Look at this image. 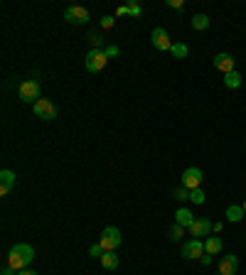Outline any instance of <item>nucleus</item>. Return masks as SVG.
<instances>
[{
  "label": "nucleus",
  "mask_w": 246,
  "mask_h": 275,
  "mask_svg": "<svg viewBox=\"0 0 246 275\" xmlns=\"http://www.w3.org/2000/svg\"><path fill=\"white\" fill-rule=\"evenodd\" d=\"M17 275H37V273H35V270H30V268H25V270H20Z\"/></svg>",
  "instance_id": "72a5a7b5"
},
{
  "label": "nucleus",
  "mask_w": 246,
  "mask_h": 275,
  "mask_svg": "<svg viewBox=\"0 0 246 275\" xmlns=\"http://www.w3.org/2000/svg\"><path fill=\"white\" fill-rule=\"evenodd\" d=\"M126 8H128V15H131V17H138V15L143 13V8H140V5H138L136 0H131V3H128V5H126Z\"/></svg>",
  "instance_id": "393cba45"
},
{
  "label": "nucleus",
  "mask_w": 246,
  "mask_h": 275,
  "mask_svg": "<svg viewBox=\"0 0 246 275\" xmlns=\"http://www.w3.org/2000/svg\"><path fill=\"white\" fill-rule=\"evenodd\" d=\"M200 261H202V265H209V263H212V256H207V253H205V256H202Z\"/></svg>",
  "instance_id": "2f4dec72"
},
{
  "label": "nucleus",
  "mask_w": 246,
  "mask_h": 275,
  "mask_svg": "<svg viewBox=\"0 0 246 275\" xmlns=\"http://www.w3.org/2000/svg\"><path fill=\"white\" fill-rule=\"evenodd\" d=\"M113 25H116V17H111V15H104V17H101V28H113Z\"/></svg>",
  "instance_id": "cd10ccee"
},
{
  "label": "nucleus",
  "mask_w": 246,
  "mask_h": 275,
  "mask_svg": "<svg viewBox=\"0 0 246 275\" xmlns=\"http://www.w3.org/2000/svg\"><path fill=\"white\" fill-rule=\"evenodd\" d=\"M35 116L42 118V121H55L57 118V108L52 101H47V98H40L37 103H35Z\"/></svg>",
  "instance_id": "9d476101"
},
{
  "label": "nucleus",
  "mask_w": 246,
  "mask_h": 275,
  "mask_svg": "<svg viewBox=\"0 0 246 275\" xmlns=\"http://www.w3.org/2000/svg\"><path fill=\"white\" fill-rule=\"evenodd\" d=\"M214 67H217L222 74H229V71H234V57L229 54V52H219V54L214 57Z\"/></svg>",
  "instance_id": "f8f14e48"
},
{
  "label": "nucleus",
  "mask_w": 246,
  "mask_h": 275,
  "mask_svg": "<svg viewBox=\"0 0 246 275\" xmlns=\"http://www.w3.org/2000/svg\"><path fill=\"white\" fill-rule=\"evenodd\" d=\"M241 206H244V211H246V202H244V204H241Z\"/></svg>",
  "instance_id": "f704fd0d"
},
{
  "label": "nucleus",
  "mask_w": 246,
  "mask_h": 275,
  "mask_svg": "<svg viewBox=\"0 0 246 275\" xmlns=\"http://www.w3.org/2000/svg\"><path fill=\"white\" fill-rule=\"evenodd\" d=\"M32 261H35V248L30 246V243H15L10 248V253H8V265L15 268L17 273L25 270Z\"/></svg>",
  "instance_id": "f257e3e1"
},
{
  "label": "nucleus",
  "mask_w": 246,
  "mask_h": 275,
  "mask_svg": "<svg viewBox=\"0 0 246 275\" xmlns=\"http://www.w3.org/2000/svg\"><path fill=\"white\" fill-rule=\"evenodd\" d=\"M104 253H106V251H104L101 243H94V246L89 248V256H91V258H99V261H101V256H104Z\"/></svg>",
  "instance_id": "a878e982"
},
{
  "label": "nucleus",
  "mask_w": 246,
  "mask_h": 275,
  "mask_svg": "<svg viewBox=\"0 0 246 275\" xmlns=\"http://www.w3.org/2000/svg\"><path fill=\"white\" fill-rule=\"evenodd\" d=\"M151 40H153V47H155V49H160V52H170V49H173V40H170V35H167L163 28L153 30Z\"/></svg>",
  "instance_id": "6e6552de"
},
{
  "label": "nucleus",
  "mask_w": 246,
  "mask_h": 275,
  "mask_svg": "<svg viewBox=\"0 0 246 275\" xmlns=\"http://www.w3.org/2000/svg\"><path fill=\"white\" fill-rule=\"evenodd\" d=\"M106 62H109V57H106L104 49H89V54L84 59V67H86L89 74H99L101 69L106 67Z\"/></svg>",
  "instance_id": "f03ea898"
},
{
  "label": "nucleus",
  "mask_w": 246,
  "mask_h": 275,
  "mask_svg": "<svg viewBox=\"0 0 246 275\" xmlns=\"http://www.w3.org/2000/svg\"><path fill=\"white\" fill-rule=\"evenodd\" d=\"M202 179H205V175H202L200 167H187V170L182 172V187L192 192V189H197V187L202 184Z\"/></svg>",
  "instance_id": "0eeeda50"
},
{
  "label": "nucleus",
  "mask_w": 246,
  "mask_h": 275,
  "mask_svg": "<svg viewBox=\"0 0 246 275\" xmlns=\"http://www.w3.org/2000/svg\"><path fill=\"white\" fill-rule=\"evenodd\" d=\"M167 8H175V10H182V8H185V3H182V0H167Z\"/></svg>",
  "instance_id": "c85d7f7f"
},
{
  "label": "nucleus",
  "mask_w": 246,
  "mask_h": 275,
  "mask_svg": "<svg viewBox=\"0 0 246 275\" xmlns=\"http://www.w3.org/2000/svg\"><path fill=\"white\" fill-rule=\"evenodd\" d=\"M64 20L71 22V25H86L91 20V15H89V10L84 5H69L64 10Z\"/></svg>",
  "instance_id": "39448f33"
},
{
  "label": "nucleus",
  "mask_w": 246,
  "mask_h": 275,
  "mask_svg": "<svg viewBox=\"0 0 246 275\" xmlns=\"http://www.w3.org/2000/svg\"><path fill=\"white\" fill-rule=\"evenodd\" d=\"M89 47H91V49H104V37H101V35H99V32H89Z\"/></svg>",
  "instance_id": "aec40b11"
},
{
  "label": "nucleus",
  "mask_w": 246,
  "mask_h": 275,
  "mask_svg": "<svg viewBox=\"0 0 246 275\" xmlns=\"http://www.w3.org/2000/svg\"><path fill=\"white\" fill-rule=\"evenodd\" d=\"M202 256H205V241L192 238V241H187V243H182V258L197 261V258H202Z\"/></svg>",
  "instance_id": "423d86ee"
},
{
  "label": "nucleus",
  "mask_w": 246,
  "mask_h": 275,
  "mask_svg": "<svg viewBox=\"0 0 246 275\" xmlns=\"http://www.w3.org/2000/svg\"><path fill=\"white\" fill-rule=\"evenodd\" d=\"M244 216H246V211L241 204H232L227 209V221H234V224H236V221H241Z\"/></svg>",
  "instance_id": "f3484780"
},
{
  "label": "nucleus",
  "mask_w": 246,
  "mask_h": 275,
  "mask_svg": "<svg viewBox=\"0 0 246 275\" xmlns=\"http://www.w3.org/2000/svg\"><path fill=\"white\" fill-rule=\"evenodd\" d=\"M224 86L227 89H239L241 86V74L234 69V71H229V74H224Z\"/></svg>",
  "instance_id": "6ab92c4d"
},
{
  "label": "nucleus",
  "mask_w": 246,
  "mask_h": 275,
  "mask_svg": "<svg viewBox=\"0 0 246 275\" xmlns=\"http://www.w3.org/2000/svg\"><path fill=\"white\" fill-rule=\"evenodd\" d=\"M104 52H106V57H109V59H113V57H118V52H121V49H118L116 44H106V47H104Z\"/></svg>",
  "instance_id": "bb28decb"
},
{
  "label": "nucleus",
  "mask_w": 246,
  "mask_h": 275,
  "mask_svg": "<svg viewBox=\"0 0 246 275\" xmlns=\"http://www.w3.org/2000/svg\"><path fill=\"white\" fill-rule=\"evenodd\" d=\"M15 179L17 177H15L13 170H3V172H0V194H3V197L15 187Z\"/></svg>",
  "instance_id": "ddd939ff"
},
{
  "label": "nucleus",
  "mask_w": 246,
  "mask_h": 275,
  "mask_svg": "<svg viewBox=\"0 0 246 275\" xmlns=\"http://www.w3.org/2000/svg\"><path fill=\"white\" fill-rule=\"evenodd\" d=\"M239 270V258L229 253V256H222V261H219V275H236Z\"/></svg>",
  "instance_id": "9b49d317"
},
{
  "label": "nucleus",
  "mask_w": 246,
  "mask_h": 275,
  "mask_svg": "<svg viewBox=\"0 0 246 275\" xmlns=\"http://www.w3.org/2000/svg\"><path fill=\"white\" fill-rule=\"evenodd\" d=\"M212 229H214V231H217V234H219V231H222V229H224V224H222V221H217V224H214V226H212Z\"/></svg>",
  "instance_id": "473e14b6"
},
{
  "label": "nucleus",
  "mask_w": 246,
  "mask_h": 275,
  "mask_svg": "<svg viewBox=\"0 0 246 275\" xmlns=\"http://www.w3.org/2000/svg\"><path fill=\"white\" fill-rule=\"evenodd\" d=\"M192 211L190 209H185V206H180L178 211H175V224H180V226H185V229H190L192 226Z\"/></svg>",
  "instance_id": "2eb2a0df"
},
{
  "label": "nucleus",
  "mask_w": 246,
  "mask_h": 275,
  "mask_svg": "<svg viewBox=\"0 0 246 275\" xmlns=\"http://www.w3.org/2000/svg\"><path fill=\"white\" fill-rule=\"evenodd\" d=\"M173 199H175V202H187V199H190V189H185V187L180 184L178 189H173Z\"/></svg>",
  "instance_id": "5701e85b"
},
{
  "label": "nucleus",
  "mask_w": 246,
  "mask_h": 275,
  "mask_svg": "<svg viewBox=\"0 0 246 275\" xmlns=\"http://www.w3.org/2000/svg\"><path fill=\"white\" fill-rule=\"evenodd\" d=\"M170 52H173V57H175V59H185V57H187V44H182V42H175Z\"/></svg>",
  "instance_id": "412c9836"
},
{
  "label": "nucleus",
  "mask_w": 246,
  "mask_h": 275,
  "mask_svg": "<svg viewBox=\"0 0 246 275\" xmlns=\"http://www.w3.org/2000/svg\"><path fill=\"white\" fill-rule=\"evenodd\" d=\"M207 28H209V17H207L205 13L192 15V30H197V32H205Z\"/></svg>",
  "instance_id": "a211bd4d"
},
{
  "label": "nucleus",
  "mask_w": 246,
  "mask_h": 275,
  "mask_svg": "<svg viewBox=\"0 0 246 275\" xmlns=\"http://www.w3.org/2000/svg\"><path fill=\"white\" fill-rule=\"evenodd\" d=\"M3 275H17V270L10 268V265H5V268H3Z\"/></svg>",
  "instance_id": "c756f323"
},
{
  "label": "nucleus",
  "mask_w": 246,
  "mask_h": 275,
  "mask_svg": "<svg viewBox=\"0 0 246 275\" xmlns=\"http://www.w3.org/2000/svg\"><path fill=\"white\" fill-rule=\"evenodd\" d=\"M101 265H104L106 270H116V268H118V256H116V251H106V253L101 256Z\"/></svg>",
  "instance_id": "dca6fc26"
},
{
  "label": "nucleus",
  "mask_w": 246,
  "mask_h": 275,
  "mask_svg": "<svg viewBox=\"0 0 246 275\" xmlns=\"http://www.w3.org/2000/svg\"><path fill=\"white\" fill-rule=\"evenodd\" d=\"M212 226H214V224H212L209 219L200 216V219L192 221V226L187 229V231H190L192 238H202V236H212Z\"/></svg>",
  "instance_id": "1a4fd4ad"
},
{
  "label": "nucleus",
  "mask_w": 246,
  "mask_h": 275,
  "mask_svg": "<svg viewBox=\"0 0 246 275\" xmlns=\"http://www.w3.org/2000/svg\"><path fill=\"white\" fill-rule=\"evenodd\" d=\"M222 238L219 236H207V241H205V253L207 256H217L219 251H222Z\"/></svg>",
  "instance_id": "4468645a"
},
{
  "label": "nucleus",
  "mask_w": 246,
  "mask_h": 275,
  "mask_svg": "<svg viewBox=\"0 0 246 275\" xmlns=\"http://www.w3.org/2000/svg\"><path fill=\"white\" fill-rule=\"evenodd\" d=\"M123 15H128V8H126V5H121V8L116 10V17H123Z\"/></svg>",
  "instance_id": "7c9ffc66"
},
{
  "label": "nucleus",
  "mask_w": 246,
  "mask_h": 275,
  "mask_svg": "<svg viewBox=\"0 0 246 275\" xmlns=\"http://www.w3.org/2000/svg\"><path fill=\"white\" fill-rule=\"evenodd\" d=\"M121 241H123V236L116 226H106L101 231V238H99V243L104 246V251H116V248L121 246Z\"/></svg>",
  "instance_id": "20e7f679"
},
{
  "label": "nucleus",
  "mask_w": 246,
  "mask_h": 275,
  "mask_svg": "<svg viewBox=\"0 0 246 275\" xmlns=\"http://www.w3.org/2000/svg\"><path fill=\"white\" fill-rule=\"evenodd\" d=\"M190 199H192V204H205L207 194L202 192V187H197V189H192V192H190Z\"/></svg>",
  "instance_id": "4be33fe9"
},
{
  "label": "nucleus",
  "mask_w": 246,
  "mask_h": 275,
  "mask_svg": "<svg viewBox=\"0 0 246 275\" xmlns=\"http://www.w3.org/2000/svg\"><path fill=\"white\" fill-rule=\"evenodd\" d=\"M17 96H20V101L22 103H37L40 101V84L32 81V79H28V81L20 84V89H17Z\"/></svg>",
  "instance_id": "7ed1b4c3"
},
{
  "label": "nucleus",
  "mask_w": 246,
  "mask_h": 275,
  "mask_svg": "<svg viewBox=\"0 0 246 275\" xmlns=\"http://www.w3.org/2000/svg\"><path fill=\"white\" fill-rule=\"evenodd\" d=\"M185 234V226H180V224H173V229H170V241H180Z\"/></svg>",
  "instance_id": "b1692460"
}]
</instances>
